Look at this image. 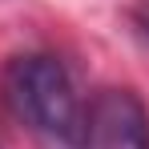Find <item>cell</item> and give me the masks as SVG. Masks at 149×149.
Returning a JSON list of instances; mask_svg holds the SVG:
<instances>
[{"label":"cell","mask_w":149,"mask_h":149,"mask_svg":"<svg viewBox=\"0 0 149 149\" xmlns=\"http://www.w3.org/2000/svg\"><path fill=\"white\" fill-rule=\"evenodd\" d=\"M85 149H149V113L129 89H105L89 105Z\"/></svg>","instance_id":"7a4b0ae2"},{"label":"cell","mask_w":149,"mask_h":149,"mask_svg":"<svg viewBox=\"0 0 149 149\" xmlns=\"http://www.w3.org/2000/svg\"><path fill=\"white\" fill-rule=\"evenodd\" d=\"M4 101L12 113L36 133L52 137L65 149H85L89 137V105L77 89L73 73L45 52L16 56L4 69Z\"/></svg>","instance_id":"6da1fadb"},{"label":"cell","mask_w":149,"mask_h":149,"mask_svg":"<svg viewBox=\"0 0 149 149\" xmlns=\"http://www.w3.org/2000/svg\"><path fill=\"white\" fill-rule=\"evenodd\" d=\"M137 24H141V32L149 36V4H145V8H137Z\"/></svg>","instance_id":"3957f363"}]
</instances>
